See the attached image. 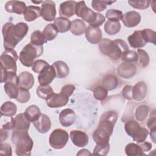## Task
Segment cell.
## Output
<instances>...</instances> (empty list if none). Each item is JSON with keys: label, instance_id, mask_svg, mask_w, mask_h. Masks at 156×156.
<instances>
[{"label": "cell", "instance_id": "cell-16", "mask_svg": "<svg viewBox=\"0 0 156 156\" xmlns=\"http://www.w3.org/2000/svg\"><path fill=\"white\" fill-rule=\"evenodd\" d=\"M121 21L124 25L129 28L136 26L141 21V15L136 11H130L123 14Z\"/></svg>", "mask_w": 156, "mask_h": 156}, {"label": "cell", "instance_id": "cell-48", "mask_svg": "<svg viewBox=\"0 0 156 156\" xmlns=\"http://www.w3.org/2000/svg\"><path fill=\"white\" fill-rule=\"evenodd\" d=\"M121 58L124 62H135L138 60V55L135 51L128 49L123 53Z\"/></svg>", "mask_w": 156, "mask_h": 156}, {"label": "cell", "instance_id": "cell-18", "mask_svg": "<svg viewBox=\"0 0 156 156\" xmlns=\"http://www.w3.org/2000/svg\"><path fill=\"white\" fill-rule=\"evenodd\" d=\"M85 37L88 41L91 44H98L102 39V32L99 27L91 26L86 27L85 31Z\"/></svg>", "mask_w": 156, "mask_h": 156}, {"label": "cell", "instance_id": "cell-19", "mask_svg": "<svg viewBox=\"0 0 156 156\" xmlns=\"http://www.w3.org/2000/svg\"><path fill=\"white\" fill-rule=\"evenodd\" d=\"M11 118L13 122V130L28 131L31 122L27 119L24 113H19L15 118L11 117Z\"/></svg>", "mask_w": 156, "mask_h": 156}, {"label": "cell", "instance_id": "cell-31", "mask_svg": "<svg viewBox=\"0 0 156 156\" xmlns=\"http://www.w3.org/2000/svg\"><path fill=\"white\" fill-rule=\"evenodd\" d=\"M17 112L16 105L10 101L5 102L1 107V116L12 117Z\"/></svg>", "mask_w": 156, "mask_h": 156}, {"label": "cell", "instance_id": "cell-43", "mask_svg": "<svg viewBox=\"0 0 156 156\" xmlns=\"http://www.w3.org/2000/svg\"><path fill=\"white\" fill-rule=\"evenodd\" d=\"M128 3L134 9L144 10L149 7L151 1L146 0H129Z\"/></svg>", "mask_w": 156, "mask_h": 156}, {"label": "cell", "instance_id": "cell-2", "mask_svg": "<svg viewBox=\"0 0 156 156\" xmlns=\"http://www.w3.org/2000/svg\"><path fill=\"white\" fill-rule=\"evenodd\" d=\"M99 48L103 54L113 60L121 58L123 53L129 49L126 41L120 38L114 40L102 38L99 43Z\"/></svg>", "mask_w": 156, "mask_h": 156}, {"label": "cell", "instance_id": "cell-17", "mask_svg": "<svg viewBox=\"0 0 156 156\" xmlns=\"http://www.w3.org/2000/svg\"><path fill=\"white\" fill-rule=\"evenodd\" d=\"M76 119L75 112L70 108L62 110L59 114V121L63 127H69L71 126Z\"/></svg>", "mask_w": 156, "mask_h": 156}, {"label": "cell", "instance_id": "cell-57", "mask_svg": "<svg viewBox=\"0 0 156 156\" xmlns=\"http://www.w3.org/2000/svg\"><path fill=\"white\" fill-rule=\"evenodd\" d=\"M32 2L34 3V4H40V3H42L43 1H32Z\"/></svg>", "mask_w": 156, "mask_h": 156}, {"label": "cell", "instance_id": "cell-47", "mask_svg": "<svg viewBox=\"0 0 156 156\" xmlns=\"http://www.w3.org/2000/svg\"><path fill=\"white\" fill-rule=\"evenodd\" d=\"M110 150L109 143L104 144H96L93 149V155H106L108 154Z\"/></svg>", "mask_w": 156, "mask_h": 156}, {"label": "cell", "instance_id": "cell-38", "mask_svg": "<svg viewBox=\"0 0 156 156\" xmlns=\"http://www.w3.org/2000/svg\"><path fill=\"white\" fill-rule=\"evenodd\" d=\"M149 113V107L146 105H140L135 110V117L138 121H143L146 119Z\"/></svg>", "mask_w": 156, "mask_h": 156}, {"label": "cell", "instance_id": "cell-30", "mask_svg": "<svg viewBox=\"0 0 156 156\" xmlns=\"http://www.w3.org/2000/svg\"><path fill=\"white\" fill-rule=\"evenodd\" d=\"M118 85V80L117 77L113 74L105 75L102 80V86L108 91L115 90Z\"/></svg>", "mask_w": 156, "mask_h": 156}, {"label": "cell", "instance_id": "cell-32", "mask_svg": "<svg viewBox=\"0 0 156 156\" xmlns=\"http://www.w3.org/2000/svg\"><path fill=\"white\" fill-rule=\"evenodd\" d=\"M24 113L27 119L32 122L37 121L41 114L39 107L35 105H31L29 106L25 110Z\"/></svg>", "mask_w": 156, "mask_h": 156}, {"label": "cell", "instance_id": "cell-12", "mask_svg": "<svg viewBox=\"0 0 156 156\" xmlns=\"http://www.w3.org/2000/svg\"><path fill=\"white\" fill-rule=\"evenodd\" d=\"M68 101L69 98L61 93L58 94L53 93L46 99V104L50 108H60L65 106Z\"/></svg>", "mask_w": 156, "mask_h": 156}, {"label": "cell", "instance_id": "cell-50", "mask_svg": "<svg viewBox=\"0 0 156 156\" xmlns=\"http://www.w3.org/2000/svg\"><path fill=\"white\" fill-rule=\"evenodd\" d=\"M147 126L150 130H155L156 127V115L155 110H154L150 114L149 118L147 121Z\"/></svg>", "mask_w": 156, "mask_h": 156}, {"label": "cell", "instance_id": "cell-33", "mask_svg": "<svg viewBox=\"0 0 156 156\" xmlns=\"http://www.w3.org/2000/svg\"><path fill=\"white\" fill-rule=\"evenodd\" d=\"M104 30L109 35L117 34L121 29V24L118 21L108 20L104 24Z\"/></svg>", "mask_w": 156, "mask_h": 156}, {"label": "cell", "instance_id": "cell-37", "mask_svg": "<svg viewBox=\"0 0 156 156\" xmlns=\"http://www.w3.org/2000/svg\"><path fill=\"white\" fill-rule=\"evenodd\" d=\"M47 41L45 40L43 33L39 30H36L34 31L30 35V43L36 46H43Z\"/></svg>", "mask_w": 156, "mask_h": 156}, {"label": "cell", "instance_id": "cell-3", "mask_svg": "<svg viewBox=\"0 0 156 156\" xmlns=\"http://www.w3.org/2000/svg\"><path fill=\"white\" fill-rule=\"evenodd\" d=\"M12 141L16 146L15 152L18 156L31 155L34 142L30 137L28 131L13 130L12 134Z\"/></svg>", "mask_w": 156, "mask_h": 156}, {"label": "cell", "instance_id": "cell-29", "mask_svg": "<svg viewBox=\"0 0 156 156\" xmlns=\"http://www.w3.org/2000/svg\"><path fill=\"white\" fill-rule=\"evenodd\" d=\"M71 23L68 18L64 17H58L54 20V24L56 27L57 30L60 33H64L70 29Z\"/></svg>", "mask_w": 156, "mask_h": 156}, {"label": "cell", "instance_id": "cell-15", "mask_svg": "<svg viewBox=\"0 0 156 156\" xmlns=\"http://www.w3.org/2000/svg\"><path fill=\"white\" fill-rule=\"evenodd\" d=\"M72 143L77 147H83L86 146L89 141L87 134L81 130H71L69 135Z\"/></svg>", "mask_w": 156, "mask_h": 156}, {"label": "cell", "instance_id": "cell-52", "mask_svg": "<svg viewBox=\"0 0 156 156\" xmlns=\"http://www.w3.org/2000/svg\"><path fill=\"white\" fill-rule=\"evenodd\" d=\"M132 87L133 86L127 85H125L122 90V95L125 99L132 100Z\"/></svg>", "mask_w": 156, "mask_h": 156}, {"label": "cell", "instance_id": "cell-34", "mask_svg": "<svg viewBox=\"0 0 156 156\" xmlns=\"http://www.w3.org/2000/svg\"><path fill=\"white\" fill-rule=\"evenodd\" d=\"M125 153L129 156L145 155L141 144H135L133 143H129L125 147Z\"/></svg>", "mask_w": 156, "mask_h": 156}, {"label": "cell", "instance_id": "cell-8", "mask_svg": "<svg viewBox=\"0 0 156 156\" xmlns=\"http://www.w3.org/2000/svg\"><path fill=\"white\" fill-rule=\"evenodd\" d=\"M69 140L68 133L62 129H57L50 134L49 143L50 146L55 149L63 148Z\"/></svg>", "mask_w": 156, "mask_h": 156}, {"label": "cell", "instance_id": "cell-54", "mask_svg": "<svg viewBox=\"0 0 156 156\" xmlns=\"http://www.w3.org/2000/svg\"><path fill=\"white\" fill-rule=\"evenodd\" d=\"M0 132H1V143H2L4 141H5L7 138L8 132H7V130L2 127L0 130Z\"/></svg>", "mask_w": 156, "mask_h": 156}, {"label": "cell", "instance_id": "cell-56", "mask_svg": "<svg viewBox=\"0 0 156 156\" xmlns=\"http://www.w3.org/2000/svg\"><path fill=\"white\" fill-rule=\"evenodd\" d=\"M150 136L152 141L155 143V130H150Z\"/></svg>", "mask_w": 156, "mask_h": 156}, {"label": "cell", "instance_id": "cell-40", "mask_svg": "<svg viewBox=\"0 0 156 156\" xmlns=\"http://www.w3.org/2000/svg\"><path fill=\"white\" fill-rule=\"evenodd\" d=\"M137 55H138V60L139 65L143 67H146L149 63V57L146 51L142 49H137Z\"/></svg>", "mask_w": 156, "mask_h": 156}, {"label": "cell", "instance_id": "cell-9", "mask_svg": "<svg viewBox=\"0 0 156 156\" xmlns=\"http://www.w3.org/2000/svg\"><path fill=\"white\" fill-rule=\"evenodd\" d=\"M75 14L78 17L82 19L89 23L90 26H91L96 20L98 13H96L88 7L85 1H79L77 2L75 8Z\"/></svg>", "mask_w": 156, "mask_h": 156}, {"label": "cell", "instance_id": "cell-22", "mask_svg": "<svg viewBox=\"0 0 156 156\" xmlns=\"http://www.w3.org/2000/svg\"><path fill=\"white\" fill-rule=\"evenodd\" d=\"M32 123L35 129L41 133H47L51 127L50 118L45 114H41L39 118Z\"/></svg>", "mask_w": 156, "mask_h": 156}, {"label": "cell", "instance_id": "cell-44", "mask_svg": "<svg viewBox=\"0 0 156 156\" xmlns=\"http://www.w3.org/2000/svg\"><path fill=\"white\" fill-rule=\"evenodd\" d=\"M144 40L146 43H151L155 44V32L151 29H144L141 30Z\"/></svg>", "mask_w": 156, "mask_h": 156}, {"label": "cell", "instance_id": "cell-11", "mask_svg": "<svg viewBox=\"0 0 156 156\" xmlns=\"http://www.w3.org/2000/svg\"><path fill=\"white\" fill-rule=\"evenodd\" d=\"M41 16L46 21L55 20L56 15L55 3L52 1H44L41 5Z\"/></svg>", "mask_w": 156, "mask_h": 156}, {"label": "cell", "instance_id": "cell-28", "mask_svg": "<svg viewBox=\"0 0 156 156\" xmlns=\"http://www.w3.org/2000/svg\"><path fill=\"white\" fill-rule=\"evenodd\" d=\"M86 24L85 22L80 19H75L71 23L69 30L76 36L82 35L85 31Z\"/></svg>", "mask_w": 156, "mask_h": 156}, {"label": "cell", "instance_id": "cell-53", "mask_svg": "<svg viewBox=\"0 0 156 156\" xmlns=\"http://www.w3.org/2000/svg\"><path fill=\"white\" fill-rule=\"evenodd\" d=\"M0 147H1V151H0L1 154L7 155V156H11L12 155V147L8 143H1Z\"/></svg>", "mask_w": 156, "mask_h": 156}, {"label": "cell", "instance_id": "cell-24", "mask_svg": "<svg viewBox=\"0 0 156 156\" xmlns=\"http://www.w3.org/2000/svg\"><path fill=\"white\" fill-rule=\"evenodd\" d=\"M147 94V85L143 81L137 82L132 87V99L136 101H143Z\"/></svg>", "mask_w": 156, "mask_h": 156}, {"label": "cell", "instance_id": "cell-14", "mask_svg": "<svg viewBox=\"0 0 156 156\" xmlns=\"http://www.w3.org/2000/svg\"><path fill=\"white\" fill-rule=\"evenodd\" d=\"M135 65L131 63L124 62L121 63L117 69L118 74L122 78L130 79L133 77L136 73Z\"/></svg>", "mask_w": 156, "mask_h": 156}, {"label": "cell", "instance_id": "cell-1", "mask_svg": "<svg viewBox=\"0 0 156 156\" xmlns=\"http://www.w3.org/2000/svg\"><path fill=\"white\" fill-rule=\"evenodd\" d=\"M117 119L118 114L115 111L108 110L101 115L98 127L93 133V138L96 144L108 143Z\"/></svg>", "mask_w": 156, "mask_h": 156}, {"label": "cell", "instance_id": "cell-27", "mask_svg": "<svg viewBox=\"0 0 156 156\" xmlns=\"http://www.w3.org/2000/svg\"><path fill=\"white\" fill-rule=\"evenodd\" d=\"M40 11L41 9L38 6L29 5L27 7L23 13L24 18L26 21H33L41 16Z\"/></svg>", "mask_w": 156, "mask_h": 156}, {"label": "cell", "instance_id": "cell-10", "mask_svg": "<svg viewBox=\"0 0 156 156\" xmlns=\"http://www.w3.org/2000/svg\"><path fill=\"white\" fill-rule=\"evenodd\" d=\"M4 88L5 92L10 99H16L19 92L16 74H12L8 77L4 83Z\"/></svg>", "mask_w": 156, "mask_h": 156}, {"label": "cell", "instance_id": "cell-46", "mask_svg": "<svg viewBox=\"0 0 156 156\" xmlns=\"http://www.w3.org/2000/svg\"><path fill=\"white\" fill-rule=\"evenodd\" d=\"M30 98V93L29 90L19 87V92L16 100L20 103L24 104L28 102Z\"/></svg>", "mask_w": 156, "mask_h": 156}, {"label": "cell", "instance_id": "cell-20", "mask_svg": "<svg viewBox=\"0 0 156 156\" xmlns=\"http://www.w3.org/2000/svg\"><path fill=\"white\" fill-rule=\"evenodd\" d=\"M77 2L75 1H67L62 2L59 7V15L66 18H70L75 15V8Z\"/></svg>", "mask_w": 156, "mask_h": 156}, {"label": "cell", "instance_id": "cell-45", "mask_svg": "<svg viewBox=\"0 0 156 156\" xmlns=\"http://www.w3.org/2000/svg\"><path fill=\"white\" fill-rule=\"evenodd\" d=\"M123 13L121 10L116 9H109L105 13V16L108 20L119 21L121 20Z\"/></svg>", "mask_w": 156, "mask_h": 156}, {"label": "cell", "instance_id": "cell-23", "mask_svg": "<svg viewBox=\"0 0 156 156\" xmlns=\"http://www.w3.org/2000/svg\"><path fill=\"white\" fill-rule=\"evenodd\" d=\"M5 9L9 13H14L18 15L24 13L27 7L26 4L23 1H9L5 4Z\"/></svg>", "mask_w": 156, "mask_h": 156}, {"label": "cell", "instance_id": "cell-39", "mask_svg": "<svg viewBox=\"0 0 156 156\" xmlns=\"http://www.w3.org/2000/svg\"><path fill=\"white\" fill-rule=\"evenodd\" d=\"M37 96L40 98L42 99H45L52 93H54V91L52 88V87L48 85H39L37 87Z\"/></svg>", "mask_w": 156, "mask_h": 156}, {"label": "cell", "instance_id": "cell-55", "mask_svg": "<svg viewBox=\"0 0 156 156\" xmlns=\"http://www.w3.org/2000/svg\"><path fill=\"white\" fill-rule=\"evenodd\" d=\"M91 154L89 152L88 150L86 149H83L79 151V152L77 154V155H91Z\"/></svg>", "mask_w": 156, "mask_h": 156}, {"label": "cell", "instance_id": "cell-21", "mask_svg": "<svg viewBox=\"0 0 156 156\" xmlns=\"http://www.w3.org/2000/svg\"><path fill=\"white\" fill-rule=\"evenodd\" d=\"M34 82L33 75L28 71L21 72L18 76V85L20 88L29 90L33 87Z\"/></svg>", "mask_w": 156, "mask_h": 156}, {"label": "cell", "instance_id": "cell-35", "mask_svg": "<svg viewBox=\"0 0 156 156\" xmlns=\"http://www.w3.org/2000/svg\"><path fill=\"white\" fill-rule=\"evenodd\" d=\"M58 30L54 24L50 23L47 24L44 28L42 33L44 37L45 40L48 41H51L55 38L58 34Z\"/></svg>", "mask_w": 156, "mask_h": 156}, {"label": "cell", "instance_id": "cell-7", "mask_svg": "<svg viewBox=\"0 0 156 156\" xmlns=\"http://www.w3.org/2000/svg\"><path fill=\"white\" fill-rule=\"evenodd\" d=\"M18 58L16 52L13 50H5L0 57L1 68L7 72L16 73V60Z\"/></svg>", "mask_w": 156, "mask_h": 156}, {"label": "cell", "instance_id": "cell-42", "mask_svg": "<svg viewBox=\"0 0 156 156\" xmlns=\"http://www.w3.org/2000/svg\"><path fill=\"white\" fill-rule=\"evenodd\" d=\"M115 2V1H92L91 6L96 11L102 12L107 8V5H110Z\"/></svg>", "mask_w": 156, "mask_h": 156}, {"label": "cell", "instance_id": "cell-51", "mask_svg": "<svg viewBox=\"0 0 156 156\" xmlns=\"http://www.w3.org/2000/svg\"><path fill=\"white\" fill-rule=\"evenodd\" d=\"M75 89H76V87L74 85L72 84H67L64 85L62 88L60 93L66 96L67 97L69 98L73 94Z\"/></svg>", "mask_w": 156, "mask_h": 156}, {"label": "cell", "instance_id": "cell-26", "mask_svg": "<svg viewBox=\"0 0 156 156\" xmlns=\"http://www.w3.org/2000/svg\"><path fill=\"white\" fill-rule=\"evenodd\" d=\"M52 66L55 69L56 77L57 78L63 79L69 75V68L65 62L61 60L56 61L52 63Z\"/></svg>", "mask_w": 156, "mask_h": 156}, {"label": "cell", "instance_id": "cell-4", "mask_svg": "<svg viewBox=\"0 0 156 156\" xmlns=\"http://www.w3.org/2000/svg\"><path fill=\"white\" fill-rule=\"evenodd\" d=\"M43 52V46H36L32 43L27 44L20 53V60L26 67L32 66L34 60L40 57Z\"/></svg>", "mask_w": 156, "mask_h": 156}, {"label": "cell", "instance_id": "cell-41", "mask_svg": "<svg viewBox=\"0 0 156 156\" xmlns=\"http://www.w3.org/2000/svg\"><path fill=\"white\" fill-rule=\"evenodd\" d=\"M94 98L99 101L105 100L108 96V90L102 85L95 87L93 90Z\"/></svg>", "mask_w": 156, "mask_h": 156}, {"label": "cell", "instance_id": "cell-25", "mask_svg": "<svg viewBox=\"0 0 156 156\" xmlns=\"http://www.w3.org/2000/svg\"><path fill=\"white\" fill-rule=\"evenodd\" d=\"M128 42L130 47L133 48H141L146 44V42L143 38L141 30H135L127 38Z\"/></svg>", "mask_w": 156, "mask_h": 156}, {"label": "cell", "instance_id": "cell-6", "mask_svg": "<svg viewBox=\"0 0 156 156\" xmlns=\"http://www.w3.org/2000/svg\"><path fill=\"white\" fill-rule=\"evenodd\" d=\"M14 26L12 23L7 22L4 24L2 33L4 38V48L5 50H13L20 42L15 35Z\"/></svg>", "mask_w": 156, "mask_h": 156}, {"label": "cell", "instance_id": "cell-49", "mask_svg": "<svg viewBox=\"0 0 156 156\" xmlns=\"http://www.w3.org/2000/svg\"><path fill=\"white\" fill-rule=\"evenodd\" d=\"M49 64L43 60H37L34 62L32 66V69L34 73L40 74L44 69V68H45Z\"/></svg>", "mask_w": 156, "mask_h": 156}, {"label": "cell", "instance_id": "cell-13", "mask_svg": "<svg viewBox=\"0 0 156 156\" xmlns=\"http://www.w3.org/2000/svg\"><path fill=\"white\" fill-rule=\"evenodd\" d=\"M55 77L56 74L54 67L49 65L39 74L38 81L40 85H48L53 81Z\"/></svg>", "mask_w": 156, "mask_h": 156}, {"label": "cell", "instance_id": "cell-5", "mask_svg": "<svg viewBox=\"0 0 156 156\" xmlns=\"http://www.w3.org/2000/svg\"><path fill=\"white\" fill-rule=\"evenodd\" d=\"M124 129L126 133L137 143L145 141L149 135V131L146 128L141 127L137 121L133 119L129 120L125 123Z\"/></svg>", "mask_w": 156, "mask_h": 156}, {"label": "cell", "instance_id": "cell-36", "mask_svg": "<svg viewBox=\"0 0 156 156\" xmlns=\"http://www.w3.org/2000/svg\"><path fill=\"white\" fill-rule=\"evenodd\" d=\"M29 30L27 24L23 22L18 23L14 26V31L16 37L21 41L26 35Z\"/></svg>", "mask_w": 156, "mask_h": 156}]
</instances>
